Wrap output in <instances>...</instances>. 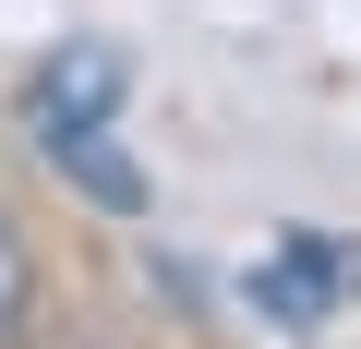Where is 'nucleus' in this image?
Returning <instances> with one entry per match:
<instances>
[{
	"mask_svg": "<svg viewBox=\"0 0 361 349\" xmlns=\"http://www.w3.org/2000/svg\"><path fill=\"white\" fill-rule=\"evenodd\" d=\"M25 313H37V241H25L13 205H0V349L25 337Z\"/></svg>",
	"mask_w": 361,
	"mask_h": 349,
	"instance_id": "obj_4",
	"label": "nucleus"
},
{
	"mask_svg": "<svg viewBox=\"0 0 361 349\" xmlns=\"http://www.w3.org/2000/svg\"><path fill=\"white\" fill-rule=\"evenodd\" d=\"M121 97H133V61L109 37H61L37 73H25V133L61 145V133H121Z\"/></svg>",
	"mask_w": 361,
	"mask_h": 349,
	"instance_id": "obj_1",
	"label": "nucleus"
},
{
	"mask_svg": "<svg viewBox=\"0 0 361 349\" xmlns=\"http://www.w3.org/2000/svg\"><path fill=\"white\" fill-rule=\"evenodd\" d=\"M361 301V241H337V229H277L265 241V265H253V313H277V325H325V313H349Z\"/></svg>",
	"mask_w": 361,
	"mask_h": 349,
	"instance_id": "obj_2",
	"label": "nucleus"
},
{
	"mask_svg": "<svg viewBox=\"0 0 361 349\" xmlns=\"http://www.w3.org/2000/svg\"><path fill=\"white\" fill-rule=\"evenodd\" d=\"M49 169H61L85 205H109V217H145V205H157V181L121 157V133H61V145H49Z\"/></svg>",
	"mask_w": 361,
	"mask_h": 349,
	"instance_id": "obj_3",
	"label": "nucleus"
}]
</instances>
